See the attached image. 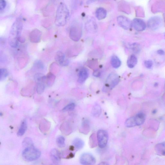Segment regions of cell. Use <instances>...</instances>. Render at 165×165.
<instances>
[{
    "label": "cell",
    "instance_id": "6da1fadb",
    "mask_svg": "<svg viewBox=\"0 0 165 165\" xmlns=\"http://www.w3.org/2000/svg\"><path fill=\"white\" fill-rule=\"evenodd\" d=\"M23 27L22 20L17 18L12 26L10 31L9 41L10 46L13 48L17 47L18 44L19 39Z\"/></svg>",
    "mask_w": 165,
    "mask_h": 165
},
{
    "label": "cell",
    "instance_id": "7a4b0ae2",
    "mask_svg": "<svg viewBox=\"0 0 165 165\" xmlns=\"http://www.w3.org/2000/svg\"><path fill=\"white\" fill-rule=\"evenodd\" d=\"M70 17V12L67 6L64 3L61 2L57 10L55 23L58 26H65Z\"/></svg>",
    "mask_w": 165,
    "mask_h": 165
},
{
    "label": "cell",
    "instance_id": "3957f363",
    "mask_svg": "<svg viewBox=\"0 0 165 165\" xmlns=\"http://www.w3.org/2000/svg\"><path fill=\"white\" fill-rule=\"evenodd\" d=\"M40 151L34 147L26 148L23 151L22 156L28 161H33L38 159L41 156Z\"/></svg>",
    "mask_w": 165,
    "mask_h": 165
},
{
    "label": "cell",
    "instance_id": "277c9868",
    "mask_svg": "<svg viewBox=\"0 0 165 165\" xmlns=\"http://www.w3.org/2000/svg\"><path fill=\"white\" fill-rule=\"evenodd\" d=\"M82 35V28L78 23L74 24L71 26L70 36V38L75 42H77L81 38Z\"/></svg>",
    "mask_w": 165,
    "mask_h": 165
},
{
    "label": "cell",
    "instance_id": "5b68a950",
    "mask_svg": "<svg viewBox=\"0 0 165 165\" xmlns=\"http://www.w3.org/2000/svg\"><path fill=\"white\" fill-rule=\"evenodd\" d=\"M120 81V78L117 74L115 73L111 74L107 78L105 88L107 90H111L119 83Z\"/></svg>",
    "mask_w": 165,
    "mask_h": 165
},
{
    "label": "cell",
    "instance_id": "8992f818",
    "mask_svg": "<svg viewBox=\"0 0 165 165\" xmlns=\"http://www.w3.org/2000/svg\"><path fill=\"white\" fill-rule=\"evenodd\" d=\"M97 139L99 146L101 148H105L107 145L108 135L106 131L100 130L97 134Z\"/></svg>",
    "mask_w": 165,
    "mask_h": 165
},
{
    "label": "cell",
    "instance_id": "52a82bcc",
    "mask_svg": "<svg viewBox=\"0 0 165 165\" xmlns=\"http://www.w3.org/2000/svg\"><path fill=\"white\" fill-rule=\"evenodd\" d=\"M162 24V20L159 16H155L151 18L148 22L149 28L153 30H155L160 28Z\"/></svg>",
    "mask_w": 165,
    "mask_h": 165
},
{
    "label": "cell",
    "instance_id": "ba28073f",
    "mask_svg": "<svg viewBox=\"0 0 165 165\" xmlns=\"http://www.w3.org/2000/svg\"><path fill=\"white\" fill-rule=\"evenodd\" d=\"M117 22L119 25L124 29L129 30L132 26V23L129 19L123 16L117 18Z\"/></svg>",
    "mask_w": 165,
    "mask_h": 165
},
{
    "label": "cell",
    "instance_id": "9c48e42d",
    "mask_svg": "<svg viewBox=\"0 0 165 165\" xmlns=\"http://www.w3.org/2000/svg\"><path fill=\"white\" fill-rule=\"evenodd\" d=\"M95 162V157L90 154H84L81 155L80 159V162L82 165H93Z\"/></svg>",
    "mask_w": 165,
    "mask_h": 165
},
{
    "label": "cell",
    "instance_id": "30bf717a",
    "mask_svg": "<svg viewBox=\"0 0 165 165\" xmlns=\"http://www.w3.org/2000/svg\"><path fill=\"white\" fill-rule=\"evenodd\" d=\"M55 59L58 63L61 66H66L69 62V61L66 58L65 54L60 51H58L57 53Z\"/></svg>",
    "mask_w": 165,
    "mask_h": 165
},
{
    "label": "cell",
    "instance_id": "8fae6325",
    "mask_svg": "<svg viewBox=\"0 0 165 165\" xmlns=\"http://www.w3.org/2000/svg\"><path fill=\"white\" fill-rule=\"evenodd\" d=\"M132 23V26L137 31H143L146 28V24L141 19L135 18L133 20Z\"/></svg>",
    "mask_w": 165,
    "mask_h": 165
},
{
    "label": "cell",
    "instance_id": "7c38bea8",
    "mask_svg": "<svg viewBox=\"0 0 165 165\" xmlns=\"http://www.w3.org/2000/svg\"><path fill=\"white\" fill-rule=\"evenodd\" d=\"M42 33L37 29H34L30 33V38L31 42L33 43H38L41 40Z\"/></svg>",
    "mask_w": 165,
    "mask_h": 165
},
{
    "label": "cell",
    "instance_id": "4fadbf2b",
    "mask_svg": "<svg viewBox=\"0 0 165 165\" xmlns=\"http://www.w3.org/2000/svg\"><path fill=\"white\" fill-rule=\"evenodd\" d=\"M50 156L52 161L56 164H58L61 160L60 155L58 151L55 149H52L50 153Z\"/></svg>",
    "mask_w": 165,
    "mask_h": 165
},
{
    "label": "cell",
    "instance_id": "5bb4252c",
    "mask_svg": "<svg viewBox=\"0 0 165 165\" xmlns=\"http://www.w3.org/2000/svg\"><path fill=\"white\" fill-rule=\"evenodd\" d=\"M89 73L86 68H83L80 71L78 81L80 84L83 83L88 78Z\"/></svg>",
    "mask_w": 165,
    "mask_h": 165
},
{
    "label": "cell",
    "instance_id": "9a60e30c",
    "mask_svg": "<svg viewBox=\"0 0 165 165\" xmlns=\"http://www.w3.org/2000/svg\"><path fill=\"white\" fill-rule=\"evenodd\" d=\"M155 150L158 155L165 156V142L157 144L155 147Z\"/></svg>",
    "mask_w": 165,
    "mask_h": 165
},
{
    "label": "cell",
    "instance_id": "2e32d148",
    "mask_svg": "<svg viewBox=\"0 0 165 165\" xmlns=\"http://www.w3.org/2000/svg\"><path fill=\"white\" fill-rule=\"evenodd\" d=\"M95 15L99 20L104 19L107 16V11L104 8H99L96 11Z\"/></svg>",
    "mask_w": 165,
    "mask_h": 165
},
{
    "label": "cell",
    "instance_id": "e0dca14e",
    "mask_svg": "<svg viewBox=\"0 0 165 165\" xmlns=\"http://www.w3.org/2000/svg\"><path fill=\"white\" fill-rule=\"evenodd\" d=\"M134 117L136 126L142 125L145 121V115L143 113H139Z\"/></svg>",
    "mask_w": 165,
    "mask_h": 165
},
{
    "label": "cell",
    "instance_id": "ac0fdd59",
    "mask_svg": "<svg viewBox=\"0 0 165 165\" xmlns=\"http://www.w3.org/2000/svg\"><path fill=\"white\" fill-rule=\"evenodd\" d=\"M27 127V123L26 120H23L17 132L18 136H22L25 134Z\"/></svg>",
    "mask_w": 165,
    "mask_h": 165
},
{
    "label": "cell",
    "instance_id": "d6986e66",
    "mask_svg": "<svg viewBox=\"0 0 165 165\" xmlns=\"http://www.w3.org/2000/svg\"><path fill=\"white\" fill-rule=\"evenodd\" d=\"M137 59L134 54L131 55L128 58L127 61L128 66L131 68H134L137 63Z\"/></svg>",
    "mask_w": 165,
    "mask_h": 165
},
{
    "label": "cell",
    "instance_id": "ffe728a7",
    "mask_svg": "<svg viewBox=\"0 0 165 165\" xmlns=\"http://www.w3.org/2000/svg\"><path fill=\"white\" fill-rule=\"evenodd\" d=\"M112 66L115 68H118L121 65V62L119 58L115 56H113L111 59Z\"/></svg>",
    "mask_w": 165,
    "mask_h": 165
},
{
    "label": "cell",
    "instance_id": "44dd1931",
    "mask_svg": "<svg viewBox=\"0 0 165 165\" xmlns=\"http://www.w3.org/2000/svg\"><path fill=\"white\" fill-rule=\"evenodd\" d=\"M73 144L74 146L77 149H82L84 145V141L79 138L74 139L73 142Z\"/></svg>",
    "mask_w": 165,
    "mask_h": 165
},
{
    "label": "cell",
    "instance_id": "7402d4cb",
    "mask_svg": "<svg viewBox=\"0 0 165 165\" xmlns=\"http://www.w3.org/2000/svg\"><path fill=\"white\" fill-rule=\"evenodd\" d=\"M22 145L25 148L34 147L33 141L29 137H26L23 140Z\"/></svg>",
    "mask_w": 165,
    "mask_h": 165
},
{
    "label": "cell",
    "instance_id": "603a6c76",
    "mask_svg": "<svg viewBox=\"0 0 165 165\" xmlns=\"http://www.w3.org/2000/svg\"><path fill=\"white\" fill-rule=\"evenodd\" d=\"M55 79V76L52 73H50L48 74L46 77V82L47 85L50 86L53 83Z\"/></svg>",
    "mask_w": 165,
    "mask_h": 165
},
{
    "label": "cell",
    "instance_id": "cb8c5ba5",
    "mask_svg": "<svg viewBox=\"0 0 165 165\" xmlns=\"http://www.w3.org/2000/svg\"><path fill=\"white\" fill-rule=\"evenodd\" d=\"M125 125L128 127H132L136 126L134 117H132L127 119L125 122Z\"/></svg>",
    "mask_w": 165,
    "mask_h": 165
},
{
    "label": "cell",
    "instance_id": "d4e9b609",
    "mask_svg": "<svg viewBox=\"0 0 165 165\" xmlns=\"http://www.w3.org/2000/svg\"><path fill=\"white\" fill-rule=\"evenodd\" d=\"M44 82H37V91L38 94H42L44 91L45 88Z\"/></svg>",
    "mask_w": 165,
    "mask_h": 165
},
{
    "label": "cell",
    "instance_id": "484cf974",
    "mask_svg": "<svg viewBox=\"0 0 165 165\" xmlns=\"http://www.w3.org/2000/svg\"><path fill=\"white\" fill-rule=\"evenodd\" d=\"M56 143L59 147H64L65 146V139L64 137L62 136H58L56 139Z\"/></svg>",
    "mask_w": 165,
    "mask_h": 165
},
{
    "label": "cell",
    "instance_id": "4316f807",
    "mask_svg": "<svg viewBox=\"0 0 165 165\" xmlns=\"http://www.w3.org/2000/svg\"><path fill=\"white\" fill-rule=\"evenodd\" d=\"M93 115L96 117L99 116L101 114V109L99 105H95L94 106L92 110Z\"/></svg>",
    "mask_w": 165,
    "mask_h": 165
},
{
    "label": "cell",
    "instance_id": "83f0119b",
    "mask_svg": "<svg viewBox=\"0 0 165 165\" xmlns=\"http://www.w3.org/2000/svg\"><path fill=\"white\" fill-rule=\"evenodd\" d=\"M8 72L6 69L2 68L0 70V80L3 81L8 76Z\"/></svg>",
    "mask_w": 165,
    "mask_h": 165
},
{
    "label": "cell",
    "instance_id": "f1b7e54d",
    "mask_svg": "<svg viewBox=\"0 0 165 165\" xmlns=\"http://www.w3.org/2000/svg\"><path fill=\"white\" fill-rule=\"evenodd\" d=\"M75 107V104L74 103H72L67 105L62 110L64 112L69 111H73Z\"/></svg>",
    "mask_w": 165,
    "mask_h": 165
},
{
    "label": "cell",
    "instance_id": "f546056e",
    "mask_svg": "<svg viewBox=\"0 0 165 165\" xmlns=\"http://www.w3.org/2000/svg\"><path fill=\"white\" fill-rule=\"evenodd\" d=\"M95 135H93L91 137L90 139V145L92 148L95 147L97 146V141H96Z\"/></svg>",
    "mask_w": 165,
    "mask_h": 165
},
{
    "label": "cell",
    "instance_id": "4dcf8cb0",
    "mask_svg": "<svg viewBox=\"0 0 165 165\" xmlns=\"http://www.w3.org/2000/svg\"><path fill=\"white\" fill-rule=\"evenodd\" d=\"M131 49L133 50L134 52L137 53L139 52L140 50V47L139 45L137 44H134L131 45Z\"/></svg>",
    "mask_w": 165,
    "mask_h": 165
},
{
    "label": "cell",
    "instance_id": "1f68e13d",
    "mask_svg": "<svg viewBox=\"0 0 165 165\" xmlns=\"http://www.w3.org/2000/svg\"><path fill=\"white\" fill-rule=\"evenodd\" d=\"M144 64L146 68L148 69H151L153 65V61L150 60H146L144 62Z\"/></svg>",
    "mask_w": 165,
    "mask_h": 165
},
{
    "label": "cell",
    "instance_id": "d6a6232c",
    "mask_svg": "<svg viewBox=\"0 0 165 165\" xmlns=\"http://www.w3.org/2000/svg\"><path fill=\"white\" fill-rule=\"evenodd\" d=\"M6 6V1L4 0H2L0 1V10L2 11L4 10Z\"/></svg>",
    "mask_w": 165,
    "mask_h": 165
},
{
    "label": "cell",
    "instance_id": "836d02e7",
    "mask_svg": "<svg viewBox=\"0 0 165 165\" xmlns=\"http://www.w3.org/2000/svg\"><path fill=\"white\" fill-rule=\"evenodd\" d=\"M100 73L98 70H95L93 73V75L94 77H98L100 76Z\"/></svg>",
    "mask_w": 165,
    "mask_h": 165
},
{
    "label": "cell",
    "instance_id": "e575fe53",
    "mask_svg": "<svg viewBox=\"0 0 165 165\" xmlns=\"http://www.w3.org/2000/svg\"><path fill=\"white\" fill-rule=\"evenodd\" d=\"M157 53L158 54L160 55H163L165 54L164 51L162 50H158L157 51Z\"/></svg>",
    "mask_w": 165,
    "mask_h": 165
},
{
    "label": "cell",
    "instance_id": "d590c367",
    "mask_svg": "<svg viewBox=\"0 0 165 165\" xmlns=\"http://www.w3.org/2000/svg\"><path fill=\"white\" fill-rule=\"evenodd\" d=\"M98 165H109L108 163L106 162H102L100 163Z\"/></svg>",
    "mask_w": 165,
    "mask_h": 165
},
{
    "label": "cell",
    "instance_id": "8d00e7d4",
    "mask_svg": "<svg viewBox=\"0 0 165 165\" xmlns=\"http://www.w3.org/2000/svg\"></svg>",
    "mask_w": 165,
    "mask_h": 165
}]
</instances>
